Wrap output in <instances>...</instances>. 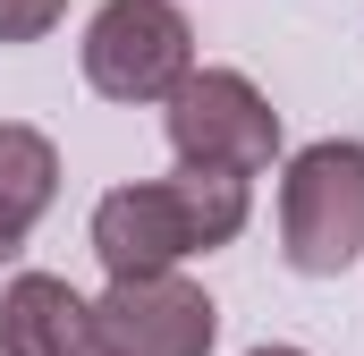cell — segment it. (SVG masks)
<instances>
[{
    "mask_svg": "<svg viewBox=\"0 0 364 356\" xmlns=\"http://www.w3.org/2000/svg\"><path fill=\"white\" fill-rule=\"evenodd\" d=\"M255 195L246 178L220 170H178V178H136V187H110L93 204V255L110 280H161L186 255H212L246 229Z\"/></svg>",
    "mask_w": 364,
    "mask_h": 356,
    "instance_id": "6da1fadb",
    "label": "cell"
},
{
    "mask_svg": "<svg viewBox=\"0 0 364 356\" xmlns=\"http://www.w3.org/2000/svg\"><path fill=\"white\" fill-rule=\"evenodd\" d=\"M279 246L305 280H339L348 263H364V145L356 136H322L288 162Z\"/></svg>",
    "mask_w": 364,
    "mask_h": 356,
    "instance_id": "7a4b0ae2",
    "label": "cell"
},
{
    "mask_svg": "<svg viewBox=\"0 0 364 356\" xmlns=\"http://www.w3.org/2000/svg\"><path fill=\"white\" fill-rule=\"evenodd\" d=\"M195 77V26L178 0H102L85 26V85L102 102H170Z\"/></svg>",
    "mask_w": 364,
    "mask_h": 356,
    "instance_id": "3957f363",
    "label": "cell"
},
{
    "mask_svg": "<svg viewBox=\"0 0 364 356\" xmlns=\"http://www.w3.org/2000/svg\"><path fill=\"white\" fill-rule=\"evenodd\" d=\"M170 145H178V170L255 178V170H272V153H279V110L237 68H195L170 93Z\"/></svg>",
    "mask_w": 364,
    "mask_h": 356,
    "instance_id": "277c9868",
    "label": "cell"
},
{
    "mask_svg": "<svg viewBox=\"0 0 364 356\" xmlns=\"http://www.w3.org/2000/svg\"><path fill=\"white\" fill-rule=\"evenodd\" d=\"M220 340V305L161 271V280H110V297L93 305V356H212Z\"/></svg>",
    "mask_w": 364,
    "mask_h": 356,
    "instance_id": "5b68a950",
    "label": "cell"
},
{
    "mask_svg": "<svg viewBox=\"0 0 364 356\" xmlns=\"http://www.w3.org/2000/svg\"><path fill=\"white\" fill-rule=\"evenodd\" d=\"M0 356H93V305L51 271H17L0 288Z\"/></svg>",
    "mask_w": 364,
    "mask_h": 356,
    "instance_id": "8992f818",
    "label": "cell"
},
{
    "mask_svg": "<svg viewBox=\"0 0 364 356\" xmlns=\"http://www.w3.org/2000/svg\"><path fill=\"white\" fill-rule=\"evenodd\" d=\"M51 195H60V153H51V136L26 127V119H0V263L34 238V221L51 212Z\"/></svg>",
    "mask_w": 364,
    "mask_h": 356,
    "instance_id": "52a82bcc",
    "label": "cell"
},
{
    "mask_svg": "<svg viewBox=\"0 0 364 356\" xmlns=\"http://www.w3.org/2000/svg\"><path fill=\"white\" fill-rule=\"evenodd\" d=\"M68 17V0H0V43H43Z\"/></svg>",
    "mask_w": 364,
    "mask_h": 356,
    "instance_id": "ba28073f",
    "label": "cell"
},
{
    "mask_svg": "<svg viewBox=\"0 0 364 356\" xmlns=\"http://www.w3.org/2000/svg\"><path fill=\"white\" fill-rule=\"evenodd\" d=\"M255 356H305V348H255Z\"/></svg>",
    "mask_w": 364,
    "mask_h": 356,
    "instance_id": "9c48e42d",
    "label": "cell"
}]
</instances>
